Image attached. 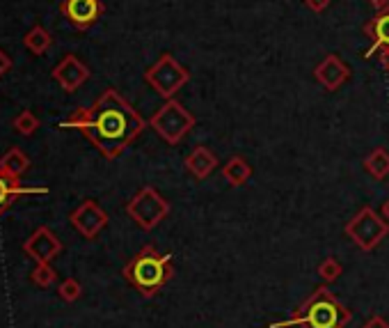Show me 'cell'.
Instances as JSON below:
<instances>
[{"mask_svg": "<svg viewBox=\"0 0 389 328\" xmlns=\"http://www.w3.org/2000/svg\"><path fill=\"white\" fill-rule=\"evenodd\" d=\"M60 129H76L105 159H117L145 131V120L117 90H105L89 108H76Z\"/></svg>", "mask_w": 389, "mask_h": 328, "instance_id": "cell-1", "label": "cell"}, {"mask_svg": "<svg viewBox=\"0 0 389 328\" xmlns=\"http://www.w3.org/2000/svg\"><path fill=\"white\" fill-rule=\"evenodd\" d=\"M351 322V310L332 297L328 287H318L286 322L270 324V328H344Z\"/></svg>", "mask_w": 389, "mask_h": 328, "instance_id": "cell-2", "label": "cell"}, {"mask_svg": "<svg viewBox=\"0 0 389 328\" xmlns=\"http://www.w3.org/2000/svg\"><path fill=\"white\" fill-rule=\"evenodd\" d=\"M175 273L172 269V257L163 255L154 245H145L142 250L135 252L126 266H124V278L142 294V297H154L156 292L163 290Z\"/></svg>", "mask_w": 389, "mask_h": 328, "instance_id": "cell-3", "label": "cell"}, {"mask_svg": "<svg viewBox=\"0 0 389 328\" xmlns=\"http://www.w3.org/2000/svg\"><path fill=\"white\" fill-rule=\"evenodd\" d=\"M195 122L197 120L193 113H188L179 101L168 99L154 113V117L149 120V127L168 145H179L186 138L188 131L195 127Z\"/></svg>", "mask_w": 389, "mask_h": 328, "instance_id": "cell-4", "label": "cell"}, {"mask_svg": "<svg viewBox=\"0 0 389 328\" xmlns=\"http://www.w3.org/2000/svg\"><path fill=\"white\" fill-rule=\"evenodd\" d=\"M190 73L186 67L175 60V55L163 53L152 67L145 71V83L156 90V94H161L165 101L172 99L181 87L188 83Z\"/></svg>", "mask_w": 389, "mask_h": 328, "instance_id": "cell-5", "label": "cell"}, {"mask_svg": "<svg viewBox=\"0 0 389 328\" xmlns=\"http://www.w3.org/2000/svg\"><path fill=\"white\" fill-rule=\"evenodd\" d=\"M126 214L135 220L140 229H154L161 225V220L170 214V202L152 186H145L133 195V200L126 204Z\"/></svg>", "mask_w": 389, "mask_h": 328, "instance_id": "cell-6", "label": "cell"}, {"mask_svg": "<svg viewBox=\"0 0 389 328\" xmlns=\"http://www.w3.org/2000/svg\"><path fill=\"white\" fill-rule=\"evenodd\" d=\"M344 232L346 236H351L362 250H374L389 234V223L380 214H376L371 207H364L353 216V220L346 225Z\"/></svg>", "mask_w": 389, "mask_h": 328, "instance_id": "cell-7", "label": "cell"}, {"mask_svg": "<svg viewBox=\"0 0 389 328\" xmlns=\"http://www.w3.org/2000/svg\"><path fill=\"white\" fill-rule=\"evenodd\" d=\"M60 12L76 30H89L101 19L103 3L101 0H62Z\"/></svg>", "mask_w": 389, "mask_h": 328, "instance_id": "cell-8", "label": "cell"}, {"mask_svg": "<svg viewBox=\"0 0 389 328\" xmlns=\"http://www.w3.org/2000/svg\"><path fill=\"white\" fill-rule=\"evenodd\" d=\"M69 220L85 239H96L98 232L108 225V214L94 200H85L71 211Z\"/></svg>", "mask_w": 389, "mask_h": 328, "instance_id": "cell-9", "label": "cell"}, {"mask_svg": "<svg viewBox=\"0 0 389 328\" xmlns=\"http://www.w3.org/2000/svg\"><path fill=\"white\" fill-rule=\"evenodd\" d=\"M23 252L35 262H51L62 252V241L51 227L41 225L30 234V239L23 241Z\"/></svg>", "mask_w": 389, "mask_h": 328, "instance_id": "cell-10", "label": "cell"}, {"mask_svg": "<svg viewBox=\"0 0 389 328\" xmlns=\"http://www.w3.org/2000/svg\"><path fill=\"white\" fill-rule=\"evenodd\" d=\"M51 76H53V80L60 83L64 92H76V90L89 78V69H87V64H82L76 55L69 53L55 64Z\"/></svg>", "mask_w": 389, "mask_h": 328, "instance_id": "cell-11", "label": "cell"}, {"mask_svg": "<svg viewBox=\"0 0 389 328\" xmlns=\"http://www.w3.org/2000/svg\"><path fill=\"white\" fill-rule=\"evenodd\" d=\"M314 78H316L328 92H337V90L351 78V69L346 67L342 57L332 53V55L323 57V62L314 69Z\"/></svg>", "mask_w": 389, "mask_h": 328, "instance_id": "cell-12", "label": "cell"}, {"mask_svg": "<svg viewBox=\"0 0 389 328\" xmlns=\"http://www.w3.org/2000/svg\"><path fill=\"white\" fill-rule=\"evenodd\" d=\"M41 193H48V188L21 186L19 179L7 175V172L0 168V216H3L21 195H41Z\"/></svg>", "mask_w": 389, "mask_h": 328, "instance_id": "cell-13", "label": "cell"}, {"mask_svg": "<svg viewBox=\"0 0 389 328\" xmlns=\"http://www.w3.org/2000/svg\"><path fill=\"white\" fill-rule=\"evenodd\" d=\"M364 32L371 37V48L364 57H371L376 51H383V48H389V7L387 10H380L374 19H371L367 26H364Z\"/></svg>", "mask_w": 389, "mask_h": 328, "instance_id": "cell-14", "label": "cell"}, {"mask_svg": "<svg viewBox=\"0 0 389 328\" xmlns=\"http://www.w3.org/2000/svg\"><path fill=\"white\" fill-rule=\"evenodd\" d=\"M186 168L193 172V177L197 179H206V177H211V172L218 168V157L209 150V147H204V145H197L193 152L188 154L186 157Z\"/></svg>", "mask_w": 389, "mask_h": 328, "instance_id": "cell-15", "label": "cell"}, {"mask_svg": "<svg viewBox=\"0 0 389 328\" xmlns=\"http://www.w3.org/2000/svg\"><path fill=\"white\" fill-rule=\"evenodd\" d=\"M222 177H225L231 186H243L250 182L252 166L243 157H231L225 166H222Z\"/></svg>", "mask_w": 389, "mask_h": 328, "instance_id": "cell-16", "label": "cell"}, {"mask_svg": "<svg viewBox=\"0 0 389 328\" xmlns=\"http://www.w3.org/2000/svg\"><path fill=\"white\" fill-rule=\"evenodd\" d=\"M23 46L28 48L32 55H44L48 48L53 46V35L44 26H32L26 35H23Z\"/></svg>", "mask_w": 389, "mask_h": 328, "instance_id": "cell-17", "label": "cell"}, {"mask_svg": "<svg viewBox=\"0 0 389 328\" xmlns=\"http://www.w3.org/2000/svg\"><path fill=\"white\" fill-rule=\"evenodd\" d=\"M0 168H3L7 175L21 179L23 172L30 168V159L26 157V152L19 150V147H12V150H7L3 157H0Z\"/></svg>", "mask_w": 389, "mask_h": 328, "instance_id": "cell-18", "label": "cell"}, {"mask_svg": "<svg viewBox=\"0 0 389 328\" xmlns=\"http://www.w3.org/2000/svg\"><path fill=\"white\" fill-rule=\"evenodd\" d=\"M364 170L376 179H385L389 175V152L385 147H376V150L364 159Z\"/></svg>", "mask_w": 389, "mask_h": 328, "instance_id": "cell-19", "label": "cell"}, {"mask_svg": "<svg viewBox=\"0 0 389 328\" xmlns=\"http://www.w3.org/2000/svg\"><path fill=\"white\" fill-rule=\"evenodd\" d=\"M12 127L16 134H21V136H32L35 131L39 129V117L32 110H21L16 117L12 120Z\"/></svg>", "mask_w": 389, "mask_h": 328, "instance_id": "cell-20", "label": "cell"}, {"mask_svg": "<svg viewBox=\"0 0 389 328\" xmlns=\"http://www.w3.org/2000/svg\"><path fill=\"white\" fill-rule=\"evenodd\" d=\"M32 283H35L37 287H51L55 280H57V273H55V269L51 266V262H37L35 269H32Z\"/></svg>", "mask_w": 389, "mask_h": 328, "instance_id": "cell-21", "label": "cell"}, {"mask_svg": "<svg viewBox=\"0 0 389 328\" xmlns=\"http://www.w3.org/2000/svg\"><path fill=\"white\" fill-rule=\"evenodd\" d=\"M342 273H344V266H342V262H339L337 257H325L318 264V276L325 283H335Z\"/></svg>", "mask_w": 389, "mask_h": 328, "instance_id": "cell-22", "label": "cell"}, {"mask_svg": "<svg viewBox=\"0 0 389 328\" xmlns=\"http://www.w3.org/2000/svg\"><path fill=\"white\" fill-rule=\"evenodd\" d=\"M57 294H60V299H62V301L73 303V301H78V299H80L82 287H80V283L76 280V278H67V280H62V283H60V290H57Z\"/></svg>", "mask_w": 389, "mask_h": 328, "instance_id": "cell-23", "label": "cell"}, {"mask_svg": "<svg viewBox=\"0 0 389 328\" xmlns=\"http://www.w3.org/2000/svg\"><path fill=\"white\" fill-rule=\"evenodd\" d=\"M330 3H332V0H304V5H307L311 12H325Z\"/></svg>", "mask_w": 389, "mask_h": 328, "instance_id": "cell-24", "label": "cell"}, {"mask_svg": "<svg viewBox=\"0 0 389 328\" xmlns=\"http://www.w3.org/2000/svg\"><path fill=\"white\" fill-rule=\"evenodd\" d=\"M10 69H12V57L0 48V78H3Z\"/></svg>", "mask_w": 389, "mask_h": 328, "instance_id": "cell-25", "label": "cell"}, {"mask_svg": "<svg viewBox=\"0 0 389 328\" xmlns=\"http://www.w3.org/2000/svg\"><path fill=\"white\" fill-rule=\"evenodd\" d=\"M362 328H389V324L385 322V319L383 317H380V315H376V317H371L369 319V322L367 324H364Z\"/></svg>", "mask_w": 389, "mask_h": 328, "instance_id": "cell-26", "label": "cell"}, {"mask_svg": "<svg viewBox=\"0 0 389 328\" xmlns=\"http://www.w3.org/2000/svg\"><path fill=\"white\" fill-rule=\"evenodd\" d=\"M380 64H383V69L389 73V48H383V51H380Z\"/></svg>", "mask_w": 389, "mask_h": 328, "instance_id": "cell-27", "label": "cell"}, {"mask_svg": "<svg viewBox=\"0 0 389 328\" xmlns=\"http://www.w3.org/2000/svg\"><path fill=\"white\" fill-rule=\"evenodd\" d=\"M369 5L376 7V10L380 12V10H387V7H389V0H369Z\"/></svg>", "mask_w": 389, "mask_h": 328, "instance_id": "cell-28", "label": "cell"}, {"mask_svg": "<svg viewBox=\"0 0 389 328\" xmlns=\"http://www.w3.org/2000/svg\"><path fill=\"white\" fill-rule=\"evenodd\" d=\"M380 216H383V218L387 220V223H389V200L383 204V209H380Z\"/></svg>", "mask_w": 389, "mask_h": 328, "instance_id": "cell-29", "label": "cell"}]
</instances>
